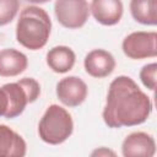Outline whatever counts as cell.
Returning a JSON list of instances; mask_svg holds the SVG:
<instances>
[{
	"instance_id": "1",
	"label": "cell",
	"mask_w": 157,
	"mask_h": 157,
	"mask_svg": "<svg viewBox=\"0 0 157 157\" xmlns=\"http://www.w3.org/2000/svg\"><path fill=\"white\" fill-rule=\"evenodd\" d=\"M151 112V98L131 77L121 75L110 82L102 113L108 128L140 125L148 119Z\"/></svg>"
},
{
	"instance_id": "2",
	"label": "cell",
	"mask_w": 157,
	"mask_h": 157,
	"mask_svg": "<svg viewBox=\"0 0 157 157\" xmlns=\"http://www.w3.org/2000/svg\"><path fill=\"white\" fill-rule=\"evenodd\" d=\"M52 32V21L47 11L39 6H26L21 12L16 23L17 42L29 49H42L49 39Z\"/></svg>"
},
{
	"instance_id": "3",
	"label": "cell",
	"mask_w": 157,
	"mask_h": 157,
	"mask_svg": "<svg viewBox=\"0 0 157 157\" xmlns=\"http://www.w3.org/2000/svg\"><path fill=\"white\" fill-rule=\"evenodd\" d=\"M74 131L71 114L58 104H50L38 124V135L42 141L49 145L65 142Z\"/></svg>"
},
{
	"instance_id": "4",
	"label": "cell",
	"mask_w": 157,
	"mask_h": 157,
	"mask_svg": "<svg viewBox=\"0 0 157 157\" xmlns=\"http://www.w3.org/2000/svg\"><path fill=\"white\" fill-rule=\"evenodd\" d=\"M4 90L9 97V109L6 119H13L21 115L28 103H33L40 96V85L32 77H23L17 82L5 83Z\"/></svg>"
},
{
	"instance_id": "5",
	"label": "cell",
	"mask_w": 157,
	"mask_h": 157,
	"mask_svg": "<svg viewBox=\"0 0 157 157\" xmlns=\"http://www.w3.org/2000/svg\"><path fill=\"white\" fill-rule=\"evenodd\" d=\"M54 13L63 27L77 29L87 22L90 6L87 0H55Z\"/></svg>"
},
{
	"instance_id": "6",
	"label": "cell",
	"mask_w": 157,
	"mask_h": 157,
	"mask_svg": "<svg viewBox=\"0 0 157 157\" xmlns=\"http://www.w3.org/2000/svg\"><path fill=\"white\" fill-rule=\"evenodd\" d=\"M121 49L132 60L155 58L157 55V33L144 31L132 32L123 39Z\"/></svg>"
},
{
	"instance_id": "7",
	"label": "cell",
	"mask_w": 157,
	"mask_h": 157,
	"mask_svg": "<svg viewBox=\"0 0 157 157\" xmlns=\"http://www.w3.org/2000/svg\"><path fill=\"white\" fill-rule=\"evenodd\" d=\"M88 94L86 82L77 76H67L56 83V96L59 101L70 108L78 107Z\"/></svg>"
},
{
	"instance_id": "8",
	"label": "cell",
	"mask_w": 157,
	"mask_h": 157,
	"mask_svg": "<svg viewBox=\"0 0 157 157\" xmlns=\"http://www.w3.org/2000/svg\"><path fill=\"white\" fill-rule=\"evenodd\" d=\"M124 157H152L156 153V142L152 135L144 131L129 134L121 144Z\"/></svg>"
},
{
	"instance_id": "9",
	"label": "cell",
	"mask_w": 157,
	"mask_h": 157,
	"mask_svg": "<svg viewBox=\"0 0 157 157\" xmlns=\"http://www.w3.org/2000/svg\"><path fill=\"white\" fill-rule=\"evenodd\" d=\"M114 56L104 49H93L91 50L83 60V66L86 72L96 78H103L109 76L115 69Z\"/></svg>"
},
{
	"instance_id": "10",
	"label": "cell",
	"mask_w": 157,
	"mask_h": 157,
	"mask_svg": "<svg viewBox=\"0 0 157 157\" xmlns=\"http://www.w3.org/2000/svg\"><path fill=\"white\" fill-rule=\"evenodd\" d=\"M90 11L98 23L114 26L121 20L124 6L121 0H92Z\"/></svg>"
},
{
	"instance_id": "11",
	"label": "cell",
	"mask_w": 157,
	"mask_h": 157,
	"mask_svg": "<svg viewBox=\"0 0 157 157\" xmlns=\"http://www.w3.org/2000/svg\"><path fill=\"white\" fill-rule=\"evenodd\" d=\"M27 144L23 137L5 124H0V157H23Z\"/></svg>"
},
{
	"instance_id": "12",
	"label": "cell",
	"mask_w": 157,
	"mask_h": 157,
	"mask_svg": "<svg viewBox=\"0 0 157 157\" xmlns=\"http://www.w3.org/2000/svg\"><path fill=\"white\" fill-rule=\"evenodd\" d=\"M28 66V59L22 52L6 48L0 50V76L15 77L22 74Z\"/></svg>"
},
{
	"instance_id": "13",
	"label": "cell",
	"mask_w": 157,
	"mask_h": 157,
	"mask_svg": "<svg viewBox=\"0 0 157 157\" xmlns=\"http://www.w3.org/2000/svg\"><path fill=\"white\" fill-rule=\"evenodd\" d=\"M47 65L56 74L69 72L76 61L75 52L66 45H56L47 53Z\"/></svg>"
},
{
	"instance_id": "14",
	"label": "cell",
	"mask_w": 157,
	"mask_h": 157,
	"mask_svg": "<svg viewBox=\"0 0 157 157\" xmlns=\"http://www.w3.org/2000/svg\"><path fill=\"white\" fill-rule=\"evenodd\" d=\"M130 12L141 25H157V0H130Z\"/></svg>"
},
{
	"instance_id": "15",
	"label": "cell",
	"mask_w": 157,
	"mask_h": 157,
	"mask_svg": "<svg viewBox=\"0 0 157 157\" xmlns=\"http://www.w3.org/2000/svg\"><path fill=\"white\" fill-rule=\"evenodd\" d=\"M20 0H0V27L6 26L16 17Z\"/></svg>"
},
{
	"instance_id": "16",
	"label": "cell",
	"mask_w": 157,
	"mask_h": 157,
	"mask_svg": "<svg viewBox=\"0 0 157 157\" xmlns=\"http://www.w3.org/2000/svg\"><path fill=\"white\" fill-rule=\"evenodd\" d=\"M156 72H157V64L151 63L144 65L139 74L142 85L151 91L156 88Z\"/></svg>"
},
{
	"instance_id": "17",
	"label": "cell",
	"mask_w": 157,
	"mask_h": 157,
	"mask_svg": "<svg viewBox=\"0 0 157 157\" xmlns=\"http://www.w3.org/2000/svg\"><path fill=\"white\" fill-rule=\"evenodd\" d=\"M7 109H9V97H7L6 91L1 86L0 87V118L1 117L5 118V115L7 113Z\"/></svg>"
},
{
	"instance_id": "18",
	"label": "cell",
	"mask_w": 157,
	"mask_h": 157,
	"mask_svg": "<svg viewBox=\"0 0 157 157\" xmlns=\"http://www.w3.org/2000/svg\"><path fill=\"white\" fill-rule=\"evenodd\" d=\"M92 156H108V155H112V156H115V152L110 151V150H107L105 147H101L99 150H96L91 153Z\"/></svg>"
},
{
	"instance_id": "19",
	"label": "cell",
	"mask_w": 157,
	"mask_h": 157,
	"mask_svg": "<svg viewBox=\"0 0 157 157\" xmlns=\"http://www.w3.org/2000/svg\"><path fill=\"white\" fill-rule=\"evenodd\" d=\"M26 1L32 2V4H45V2H48L50 0H26Z\"/></svg>"
}]
</instances>
